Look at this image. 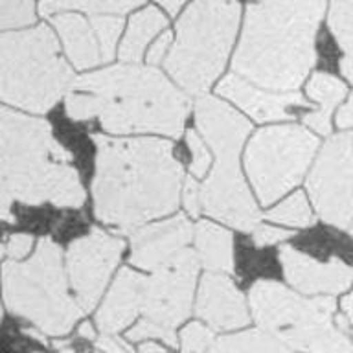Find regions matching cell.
<instances>
[{
    "mask_svg": "<svg viewBox=\"0 0 353 353\" xmlns=\"http://www.w3.org/2000/svg\"><path fill=\"white\" fill-rule=\"evenodd\" d=\"M182 203L186 206L188 214L192 215V217H199L201 210H203V195H201V184L193 176H186L184 179Z\"/></svg>",
    "mask_w": 353,
    "mask_h": 353,
    "instance_id": "d6a6232c",
    "label": "cell"
},
{
    "mask_svg": "<svg viewBox=\"0 0 353 353\" xmlns=\"http://www.w3.org/2000/svg\"><path fill=\"white\" fill-rule=\"evenodd\" d=\"M341 309L342 313H339L335 316L336 325H339L347 336H352L353 339V292L342 298Z\"/></svg>",
    "mask_w": 353,
    "mask_h": 353,
    "instance_id": "8d00e7d4",
    "label": "cell"
},
{
    "mask_svg": "<svg viewBox=\"0 0 353 353\" xmlns=\"http://www.w3.org/2000/svg\"><path fill=\"white\" fill-rule=\"evenodd\" d=\"M217 94L241 107L256 121L289 120L291 107H307V101L298 92H274L256 87L239 76H226L217 85Z\"/></svg>",
    "mask_w": 353,
    "mask_h": 353,
    "instance_id": "e0dca14e",
    "label": "cell"
},
{
    "mask_svg": "<svg viewBox=\"0 0 353 353\" xmlns=\"http://www.w3.org/2000/svg\"><path fill=\"white\" fill-rule=\"evenodd\" d=\"M94 212L121 232L175 212L184 186L181 162L171 142L160 138H112L94 134Z\"/></svg>",
    "mask_w": 353,
    "mask_h": 353,
    "instance_id": "6da1fadb",
    "label": "cell"
},
{
    "mask_svg": "<svg viewBox=\"0 0 353 353\" xmlns=\"http://www.w3.org/2000/svg\"><path fill=\"white\" fill-rule=\"evenodd\" d=\"M195 121L215 154L208 179L201 184L203 210L232 228L252 232L261 215L239 168V153L250 132V121L214 96L197 99Z\"/></svg>",
    "mask_w": 353,
    "mask_h": 353,
    "instance_id": "5b68a950",
    "label": "cell"
},
{
    "mask_svg": "<svg viewBox=\"0 0 353 353\" xmlns=\"http://www.w3.org/2000/svg\"><path fill=\"white\" fill-rule=\"evenodd\" d=\"M254 320L300 353H353V342L333 320L331 296H302L272 280H258L248 291Z\"/></svg>",
    "mask_w": 353,
    "mask_h": 353,
    "instance_id": "9c48e42d",
    "label": "cell"
},
{
    "mask_svg": "<svg viewBox=\"0 0 353 353\" xmlns=\"http://www.w3.org/2000/svg\"><path fill=\"white\" fill-rule=\"evenodd\" d=\"M214 342V330L201 322L188 324L179 336V346L182 353H208Z\"/></svg>",
    "mask_w": 353,
    "mask_h": 353,
    "instance_id": "f1b7e54d",
    "label": "cell"
},
{
    "mask_svg": "<svg viewBox=\"0 0 353 353\" xmlns=\"http://www.w3.org/2000/svg\"><path fill=\"white\" fill-rule=\"evenodd\" d=\"M74 72L59 54V43L46 24L0 37L2 101L30 112H46L70 92Z\"/></svg>",
    "mask_w": 353,
    "mask_h": 353,
    "instance_id": "8992f818",
    "label": "cell"
},
{
    "mask_svg": "<svg viewBox=\"0 0 353 353\" xmlns=\"http://www.w3.org/2000/svg\"><path fill=\"white\" fill-rule=\"evenodd\" d=\"M96 350L99 353H134L129 342L112 333H101L96 339Z\"/></svg>",
    "mask_w": 353,
    "mask_h": 353,
    "instance_id": "e575fe53",
    "label": "cell"
},
{
    "mask_svg": "<svg viewBox=\"0 0 353 353\" xmlns=\"http://www.w3.org/2000/svg\"><path fill=\"white\" fill-rule=\"evenodd\" d=\"M79 336L81 339H88V341H94V339H98V335H96V331H94L92 324H88V322H83L81 325H79Z\"/></svg>",
    "mask_w": 353,
    "mask_h": 353,
    "instance_id": "60d3db41",
    "label": "cell"
},
{
    "mask_svg": "<svg viewBox=\"0 0 353 353\" xmlns=\"http://www.w3.org/2000/svg\"><path fill=\"white\" fill-rule=\"evenodd\" d=\"M280 261L289 285L303 294H336L353 283V267L339 258L322 263L296 248L281 247Z\"/></svg>",
    "mask_w": 353,
    "mask_h": 353,
    "instance_id": "2e32d148",
    "label": "cell"
},
{
    "mask_svg": "<svg viewBox=\"0 0 353 353\" xmlns=\"http://www.w3.org/2000/svg\"><path fill=\"white\" fill-rule=\"evenodd\" d=\"M344 94H346V87L339 77L324 74V72L313 74L307 83V96L316 101V110L303 116V123L319 134H330L331 114L336 103H341Z\"/></svg>",
    "mask_w": 353,
    "mask_h": 353,
    "instance_id": "ffe728a7",
    "label": "cell"
},
{
    "mask_svg": "<svg viewBox=\"0 0 353 353\" xmlns=\"http://www.w3.org/2000/svg\"><path fill=\"white\" fill-rule=\"evenodd\" d=\"M319 138L298 125L261 129L247 148V173L259 203L267 206L296 186L305 175Z\"/></svg>",
    "mask_w": 353,
    "mask_h": 353,
    "instance_id": "30bf717a",
    "label": "cell"
},
{
    "mask_svg": "<svg viewBox=\"0 0 353 353\" xmlns=\"http://www.w3.org/2000/svg\"><path fill=\"white\" fill-rule=\"evenodd\" d=\"M33 247V237L30 234H13L4 245V256L10 259L26 258Z\"/></svg>",
    "mask_w": 353,
    "mask_h": 353,
    "instance_id": "836d02e7",
    "label": "cell"
},
{
    "mask_svg": "<svg viewBox=\"0 0 353 353\" xmlns=\"http://www.w3.org/2000/svg\"><path fill=\"white\" fill-rule=\"evenodd\" d=\"M195 314L215 331L239 330L250 322L241 291L225 272L208 270L201 280Z\"/></svg>",
    "mask_w": 353,
    "mask_h": 353,
    "instance_id": "9a60e30c",
    "label": "cell"
},
{
    "mask_svg": "<svg viewBox=\"0 0 353 353\" xmlns=\"http://www.w3.org/2000/svg\"><path fill=\"white\" fill-rule=\"evenodd\" d=\"M2 292L10 313L32 322L44 335L70 333L83 309L68 294L63 254L50 237L37 243L28 261L8 259L2 265Z\"/></svg>",
    "mask_w": 353,
    "mask_h": 353,
    "instance_id": "52a82bcc",
    "label": "cell"
},
{
    "mask_svg": "<svg viewBox=\"0 0 353 353\" xmlns=\"http://www.w3.org/2000/svg\"><path fill=\"white\" fill-rule=\"evenodd\" d=\"M143 285L145 276L138 274L132 269L125 267L118 272L114 283L96 313V324L101 333L118 335L137 320L138 314L142 313Z\"/></svg>",
    "mask_w": 353,
    "mask_h": 353,
    "instance_id": "ac0fdd59",
    "label": "cell"
},
{
    "mask_svg": "<svg viewBox=\"0 0 353 353\" xmlns=\"http://www.w3.org/2000/svg\"><path fill=\"white\" fill-rule=\"evenodd\" d=\"M201 259L197 250H182L168 263L145 276L142 314L175 330L192 313V298Z\"/></svg>",
    "mask_w": 353,
    "mask_h": 353,
    "instance_id": "7c38bea8",
    "label": "cell"
},
{
    "mask_svg": "<svg viewBox=\"0 0 353 353\" xmlns=\"http://www.w3.org/2000/svg\"><path fill=\"white\" fill-rule=\"evenodd\" d=\"M35 22L32 0H0V26L4 32L11 28L30 26Z\"/></svg>",
    "mask_w": 353,
    "mask_h": 353,
    "instance_id": "83f0119b",
    "label": "cell"
},
{
    "mask_svg": "<svg viewBox=\"0 0 353 353\" xmlns=\"http://www.w3.org/2000/svg\"><path fill=\"white\" fill-rule=\"evenodd\" d=\"M265 217L269 221H274V223L296 226V228H307V226L314 225V215L302 192L292 193L291 197H287L276 208L267 212Z\"/></svg>",
    "mask_w": 353,
    "mask_h": 353,
    "instance_id": "484cf974",
    "label": "cell"
},
{
    "mask_svg": "<svg viewBox=\"0 0 353 353\" xmlns=\"http://www.w3.org/2000/svg\"><path fill=\"white\" fill-rule=\"evenodd\" d=\"M330 30L342 50V74L353 83V0H331Z\"/></svg>",
    "mask_w": 353,
    "mask_h": 353,
    "instance_id": "cb8c5ba5",
    "label": "cell"
},
{
    "mask_svg": "<svg viewBox=\"0 0 353 353\" xmlns=\"http://www.w3.org/2000/svg\"><path fill=\"white\" fill-rule=\"evenodd\" d=\"M123 248L125 241L121 237L110 236L99 228H92L87 236L70 243L66 252V270L83 313L96 307Z\"/></svg>",
    "mask_w": 353,
    "mask_h": 353,
    "instance_id": "4fadbf2b",
    "label": "cell"
},
{
    "mask_svg": "<svg viewBox=\"0 0 353 353\" xmlns=\"http://www.w3.org/2000/svg\"><path fill=\"white\" fill-rule=\"evenodd\" d=\"M171 46H173V35H171V32H162V35H160V37L154 41V44H151V48H149L148 65L154 66L159 65V63H162V61H165V57L170 54Z\"/></svg>",
    "mask_w": 353,
    "mask_h": 353,
    "instance_id": "d590c367",
    "label": "cell"
},
{
    "mask_svg": "<svg viewBox=\"0 0 353 353\" xmlns=\"http://www.w3.org/2000/svg\"><path fill=\"white\" fill-rule=\"evenodd\" d=\"M145 0H43L39 10L44 17L63 11H87L90 15H123Z\"/></svg>",
    "mask_w": 353,
    "mask_h": 353,
    "instance_id": "d4e9b609",
    "label": "cell"
},
{
    "mask_svg": "<svg viewBox=\"0 0 353 353\" xmlns=\"http://www.w3.org/2000/svg\"><path fill=\"white\" fill-rule=\"evenodd\" d=\"M188 148H190V153H192V165H190V171L193 173V176H203L206 175V170L212 164V157H210V151L206 148V143L201 137H199L195 131H188L186 134Z\"/></svg>",
    "mask_w": 353,
    "mask_h": 353,
    "instance_id": "4dcf8cb0",
    "label": "cell"
},
{
    "mask_svg": "<svg viewBox=\"0 0 353 353\" xmlns=\"http://www.w3.org/2000/svg\"><path fill=\"white\" fill-rule=\"evenodd\" d=\"M241 15L239 0H195L179 19L164 65L186 94L206 92L230 55Z\"/></svg>",
    "mask_w": 353,
    "mask_h": 353,
    "instance_id": "ba28073f",
    "label": "cell"
},
{
    "mask_svg": "<svg viewBox=\"0 0 353 353\" xmlns=\"http://www.w3.org/2000/svg\"><path fill=\"white\" fill-rule=\"evenodd\" d=\"M168 26V19L154 6L134 13L120 46V59L123 63H138L148 44Z\"/></svg>",
    "mask_w": 353,
    "mask_h": 353,
    "instance_id": "7402d4cb",
    "label": "cell"
},
{
    "mask_svg": "<svg viewBox=\"0 0 353 353\" xmlns=\"http://www.w3.org/2000/svg\"><path fill=\"white\" fill-rule=\"evenodd\" d=\"M72 154L52 134L46 120L0 110V193L19 203L81 208L85 190Z\"/></svg>",
    "mask_w": 353,
    "mask_h": 353,
    "instance_id": "277c9868",
    "label": "cell"
},
{
    "mask_svg": "<svg viewBox=\"0 0 353 353\" xmlns=\"http://www.w3.org/2000/svg\"><path fill=\"white\" fill-rule=\"evenodd\" d=\"M195 243L199 259L206 269L225 274L234 270V239L230 232L201 221L195 228Z\"/></svg>",
    "mask_w": 353,
    "mask_h": 353,
    "instance_id": "44dd1931",
    "label": "cell"
},
{
    "mask_svg": "<svg viewBox=\"0 0 353 353\" xmlns=\"http://www.w3.org/2000/svg\"><path fill=\"white\" fill-rule=\"evenodd\" d=\"M307 190L322 219L336 228H346L353 219V132L336 134L324 143Z\"/></svg>",
    "mask_w": 353,
    "mask_h": 353,
    "instance_id": "8fae6325",
    "label": "cell"
},
{
    "mask_svg": "<svg viewBox=\"0 0 353 353\" xmlns=\"http://www.w3.org/2000/svg\"><path fill=\"white\" fill-rule=\"evenodd\" d=\"M325 0H252L247 6L236 76L274 92H296L316 63Z\"/></svg>",
    "mask_w": 353,
    "mask_h": 353,
    "instance_id": "3957f363",
    "label": "cell"
},
{
    "mask_svg": "<svg viewBox=\"0 0 353 353\" xmlns=\"http://www.w3.org/2000/svg\"><path fill=\"white\" fill-rule=\"evenodd\" d=\"M96 37H98L99 48H101V59L109 63L116 54V43L123 30V17L121 15H92L90 17Z\"/></svg>",
    "mask_w": 353,
    "mask_h": 353,
    "instance_id": "4316f807",
    "label": "cell"
},
{
    "mask_svg": "<svg viewBox=\"0 0 353 353\" xmlns=\"http://www.w3.org/2000/svg\"><path fill=\"white\" fill-rule=\"evenodd\" d=\"M193 226L186 215L176 214L171 219L142 226L132 232L129 263L143 270H157L176 254L186 250L192 241Z\"/></svg>",
    "mask_w": 353,
    "mask_h": 353,
    "instance_id": "5bb4252c",
    "label": "cell"
},
{
    "mask_svg": "<svg viewBox=\"0 0 353 353\" xmlns=\"http://www.w3.org/2000/svg\"><path fill=\"white\" fill-rule=\"evenodd\" d=\"M59 353H76V352H74V350H72V347L65 346V347H59Z\"/></svg>",
    "mask_w": 353,
    "mask_h": 353,
    "instance_id": "b9f144b4",
    "label": "cell"
},
{
    "mask_svg": "<svg viewBox=\"0 0 353 353\" xmlns=\"http://www.w3.org/2000/svg\"><path fill=\"white\" fill-rule=\"evenodd\" d=\"M292 236H294V232L276 228V226L270 225H261V223L252 230V239L258 247H270V245L285 241V239Z\"/></svg>",
    "mask_w": 353,
    "mask_h": 353,
    "instance_id": "1f68e13d",
    "label": "cell"
},
{
    "mask_svg": "<svg viewBox=\"0 0 353 353\" xmlns=\"http://www.w3.org/2000/svg\"><path fill=\"white\" fill-rule=\"evenodd\" d=\"M50 22L55 28V32L59 33L66 55L76 68L87 70V68H94L99 63H103L101 48H99L98 37L90 24V19L87 21L79 13L63 11L59 15L52 17Z\"/></svg>",
    "mask_w": 353,
    "mask_h": 353,
    "instance_id": "d6986e66",
    "label": "cell"
},
{
    "mask_svg": "<svg viewBox=\"0 0 353 353\" xmlns=\"http://www.w3.org/2000/svg\"><path fill=\"white\" fill-rule=\"evenodd\" d=\"M186 92L157 66L114 65L77 77L66 94L72 120L98 118L109 132H162L179 138L190 112Z\"/></svg>",
    "mask_w": 353,
    "mask_h": 353,
    "instance_id": "7a4b0ae2",
    "label": "cell"
},
{
    "mask_svg": "<svg viewBox=\"0 0 353 353\" xmlns=\"http://www.w3.org/2000/svg\"><path fill=\"white\" fill-rule=\"evenodd\" d=\"M208 353H294V350L263 327H258L215 339Z\"/></svg>",
    "mask_w": 353,
    "mask_h": 353,
    "instance_id": "603a6c76",
    "label": "cell"
},
{
    "mask_svg": "<svg viewBox=\"0 0 353 353\" xmlns=\"http://www.w3.org/2000/svg\"><path fill=\"white\" fill-rule=\"evenodd\" d=\"M352 236H353V228H352Z\"/></svg>",
    "mask_w": 353,
    "mask_h": 353,
    "instance_id": "7bdbcfd3",
    "label": "cell"
},
{
    "mask_svg": "<svg viewBox=\"0 0 353 353\" xmlns=\"http://www.w3.org/2000/svg\"><path fill=\"white\" fill-rule=\"evenodd\" d=\"M162 8H164L168 13H171V15H176L179 11H181V8L184 4H186L188 0H157Z\"/></svg>",
    "mask_w": 353,
    "mask_h": 353,
    "instance_id": "f35d334b",
    "label": "cell"
},
{
    "mask_svg": "<svg viewBox=\"0 0 353 353\" xmlns=\"http://www.w3.org/2000/svg\"><path fill=\"white\" fill-rule=\"evenodd\" d=\"M138 353H168L164 347L157 344L153 341H148V342H142L140 347H138Z\"/></svg>",
    "mask_w": 353,
    "mask_h": 353,
    "instance_id": "ab89813d",
    "label": "cell"
},
{
    "mask_svg": "<svg viewBox=\"0 0 353 353\" xmlns=\"http://www.w3.org/2000/svg\"><path fill=\"white\" fill-rule=\"evenodd\" d=\"M145 339H157V341H162L164 344H168L170 347L179 346V341H176L175 330H170L165 325L159 324V322H153L149 319H140L137 324L132 325L131 330L127 331V341L129 342H142Z\"/></svg>",
    "mask_w": 353,
    "mask_h": 353,
    "instance_id": "f546056e",
    "label": "cell"
},
{
    "mask_svg": "<svg viewBox=\"0 0 353 353\" xmlns=\"http://www.w3.org/2000/svg\"><path fill=\"white\" fill-rule=\"evenodd\" d=\"M336 125L342 127V129L353 127V94L350 96V101L339 110V114H336Z\"/></svg>",
    "mask_w": 353,
    "mask_h": 353,
    "instance_id": "74e56055",
    "label": "cell"
}]
</instances>
